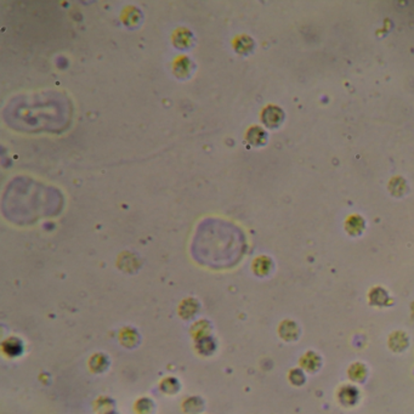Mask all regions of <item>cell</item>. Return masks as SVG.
<instances>
[{"label": "cell", "mask_w": 414, "mask_h": 414, "mask_svg": "<svg viewBox=\"0 0 414 414\" xmlns=\"http://www.w3.org/2000/svg\"><path fill=\"white\" fill-rule=\"evenodd\" d=\"M283 118V114H282V111L279 108L273 107V106H270V107L266 108L263 113V121L265 122V124L268 126H276L278 125L279 122Z\"/></svg>", "instance_id": "1"}, {"label": "cell", "mask_w": 414, "mask_h": 414, "mask_svg": "<svg viewBox=\"0 0 414 414\" xmlns=\"http://www.w3.org/2000/svg\"><path fill=\"white\" fill-rule=\"evenodd\" d=\"M389 344H390V347L392 350H395V351H401V350L406 349V346L408 345V339L405 335V333L395 332L393 334L390 335Z\"/></svg>", "instance_id": "2"}, {"label": "cell", "mask_w": 414, "mask_h": 414, "mask_svg": "<svg viewBox=\"0 0 414 414\" xmlns=\"http://www.w3.org/2000/svg\"><path fill=\"white\" fill-rule=\"evenodd\" d=\"M363 228H365V222L359 215H354L346 221V230L351 235H360Z\"/></svg>", "instance_id": "3"}, {"label": "cell", "mask_w": 414, "mask_h": 414, "mask_svg": "<svg viewBox=\"0 0 414 414\" xmlns=\"http://www.w3.org/2000/svg\"><path fill=\"white\" fill-rule=\"evenodd\" d=\"M248 140L254 145L263 144L265 141V134H264V131L260 128H253L249 130Z\"/></svg>", "instance_id": "4"}, {"label": "cell", "mask_w": 414, "mask_h": 414, "mask_svg": "<svg viewBox=\"0 0 414 414\" xmlns=\"http://www.w3.org/2000/svg\"><path fill=\"white\" fill-rule=\"evenodd\" d=\"M380 291H382V289H380ZM380 293H377V289H374V291L372 292V294H370V299L372 298H374L372 300V303H374L373 305H377V303H378V299H382V301H383V304L385 305V303H387V299H388V294L385 293V291H383V293H382V295H379Z\"/></svg>", "instance_id": "5"}]
</instances>
